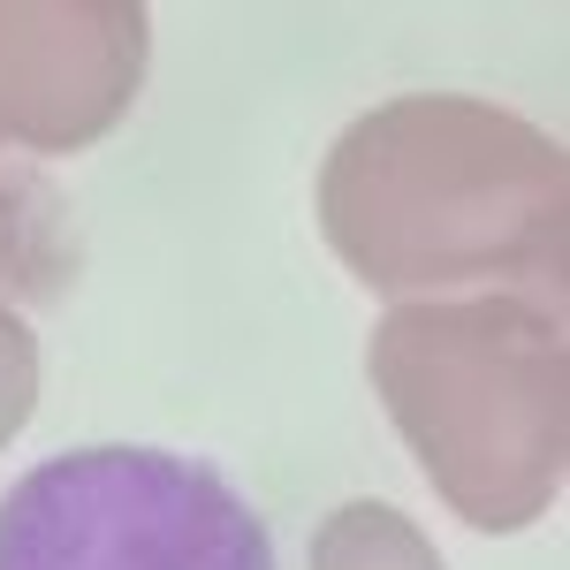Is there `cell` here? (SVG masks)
Instances as JSON below:
<instances>
[{"label": "cell", "instance_id": "1", "mask_svg": "<svg viewBox=\"0 0 570 570\" xmlns=\"http://www.w3.org/2000/svg\"><path fill=\"white\" fill-rule=\"evenodd\" d=\"M320 236L381 297H434L456 282H532L548 305L570 266V153L525 115L411 91L327 145Z\"/></svg>", "mask_w": 570, "mask_h": 570}, {"label": "cell", "instance_id": "2", "mask_svg": "<svg viewBox=\"0 0 570 570\" xmlns=\"http://www.w3.org/2000/svg\"><path fill=\"white\" fill-rule=\"evenodd\" d=\"M365 373L426 487L472 532H525L556 510L570 464V351L556 305L518 289L395 297Z\"/></svg>", "mask_w": 570, "mask_h": 570}, {"label": "cell", "instance_id": "3", "mask_svg": "<svg viewBox=\"0 0 570 570\" xmlns=\"http://www.w3.org/2000/svg\"><path fill=\"white\" fill-rule=\"evenodd\" d=\"M0 570H274V540L214 464L91 441L0 494Z\"/></svg>", "mask_w": 570, "mask_h": 570}, {"label": "cell", "instance_id": "4", "mask_svg": "<svg viewBox=\"0 0 570 570\" xmlns=\"http://www.w3.org/2000/svg\"><path fill=\"white\" fill-rule=\"evenodd\" d=\"M145 53V0H0V145H99L137 107Z\"/></svg>", "mask_w": 570, "mask_h": 570}, {"label": "cell", "instance_id": "5", "mask_svg": "<svg viewBox=\"0 0 570 570\" xmlns=\"http://www.w3.org/2000/svg\"><path fill=\"white\" fill-rule=\"evenodd\" d=\"M69 289H77V220H69V198L39 168L0 160V297L61 305Z\"/></svg>", "mask_w": 570, "mask_h": 570}, {"label": "cell", "instance_id": "6", "mask_svg": "<svg viewBox=\"0 0 570 570\" xmlns=\"http://www.w3.org/2000/svg\"><path fill=\"white\" fill-rule=\"evenodd\" d=\"M312 570H441V556L395 502H343L312 532Z\"/></svg>", "mask_w": 570, "mask_h": 570}, {"label": "cell", "instance_id": "7", "mask_svg": "<svg viewBox=\"0 0 570 570\" xmlns=\"http://www.w3.org/2000/svg\"><path fill=\"white\" fill-rule=\"evenodd\" d=\"M31 403H39V335L0 305V449L23 434Z\"/></svg>", "mask_w": 570, "mask_h": 570}]
</instances>
